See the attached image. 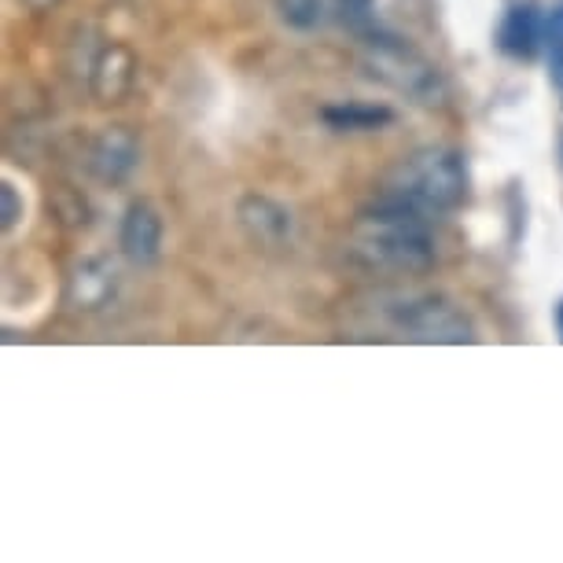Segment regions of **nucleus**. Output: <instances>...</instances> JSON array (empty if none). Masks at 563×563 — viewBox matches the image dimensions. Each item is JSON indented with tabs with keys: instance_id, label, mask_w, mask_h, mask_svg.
<instances>
[{
	"instance_id": "1",
	"label": "nucleus",
	"mask_w": 563,
	"mask_h": 563,
	"mask_svg": "<svg viewBox=\"0 0 563 563\" xmlns=\"http://www.w3.org/2000/svg\"><path fill=\"white\" fill-rule=\"evenodd\" d=\"M354 254L376 269L420 273L434 262L431 218L417 214L406 203L379 196L368 210H361L354 225Z\"/></svg>"
},
{
	"instance_id": "2",
	"label": "nucleus",
	"mask_w": 563,
	"mask_h": 563,
	"mask_svg": "<svg viewBox=\"0 0 563 563\" xmlns=\"http://www.w3.org/2000/svg\"><path fill=\"white\" fill-rule=\"evenodd\" d=\"M384 196L423 218H442L464 203L467 166L456 147H420L387 177Z\"/></svg>"
},
{
	"instance_id": "3",
	"label": "nucleus",
	"mask_w": 563,
	"mask_h": 563,
	"mask_svg": "<svg viewBox=\"0 0 563 563\" xmlns=\"http://www.w3.org/2000/svg\"><path fill=\"white\" fill-rule=\"evenodd\" d=\"M365 63L368 74L390 85L395 92H406L417 103H439L442 97V78L439 67L428 63L417 48L406 45L401 37L387 34V30H368L365 34Z\"/></svg>"
},
{
	"instance_id": "4",
	"label": "nucleus",
	"mask_w": 563,
	"mask_h": 563,
	"mask_svg": "<svg viewBox=\"0 0 563 563\" xmlns=\"http://www.w3.org/2000/svg\"><path fill=\"white\" fill-rule=\"evenodd\" d=\"M395 324L417 343H472L475 328L467 321V313L456 302L442 299V295H409L398 299V306L390 310Z\"/></svg>"
},
{
	"instance_id": "5",
	"label": "nucleus",
	"mask_w": 563,
	"mask_h": 563,
	"mask_svg": "<svg viewBox=\"0 0 563 563\" xmlns=\"http://www.w3.org/2000/svg\"><path fill=\"white\" fill-rule=\"evenodd\" d=\"M549 37V19L538 12V4H516L508 8V15L501 19V30H497V45H501L505 56L512 59H530L538 56V48L545 45Z\"/></svg>"
},
{
	"instance_id": "6",
	"label": "nucleus",
	"mask_w": 563,
	"mask_h": 563,
	"mask_svg": "<svg viewBox=\"0 0 563 563\" xmlns=\"http://www.w3.org/2000/svg\"><path fill=\"white\" fill-rule=\"evenodd\" d=\"M119 243L122 254L133 265H152L158 258V251H163V218L147 203H133L122 218Z\"/></svg>"
},
{
	"instance_id": "7",
	"label": "nucleus",
	"mask_w": 563,
	"mask_h": 563,
	"mask_svg": "<svg viewBox=\"0 0 563 563\" xmlns=\"http://www.w3.org/2000/svg\"><path fill=\"white\" fill-rule=\"evenodd\" d=\"M240 221L243 229L251 232L254 240L265 243V247H284L295 236V218L288 207L273 203L265 196H247L240 203Z\"/></svg>"
},
{
	"instance_id": "8",
	"label": "nucleus",
	"mask_w": 563,
	"mask_h": 563,
	"mask_svg": "<svg viewBox=\"0 0 563 563\" xmlns=\"http://www.w3.org/2000/svg\"><path fill=\"white\" fill-rule=\"evenodd\" d=\"M136 166V144L130 133L122 130H108L92 147V169L103 177V180H122L130 177Z\"/></svg>"
},
{
	"instance_id": "9",
	"label": "nucleus",
	"mask_w": 563,
	"mask_h": 563,
	"mask_svg": "<svg viewBox=\"0 0 563 563\" xmlns=\"http://www.w3.org/2000/svg\"><path fill=\"white\" fill-rule=\"evenodd\" d=\"M321 119L339 133H372L395 122V111L379 108V103H335V108L321 111Z\"/></svg>"
},
{
	"instance_id": "10",
	"label": "nucleus",
	"mask_w": 563,
	"mask_h": 563,
	"mask_svg": "<svg viewBox=\"0 0 563 563\" xmlns=\"http://www.w3.org/2000/svg\"><path fill=\"white\" fill-rule=\"evenodd\" d=\"M276 12L299 34H313L339 23V0H276Z\"/></svg>"
},
{
	"instance_id": "11",
	"label": "nucleus",
	"mask_w": 563,
	"mask_h": 563,
	"mask_svg": "<svg viewBox=\"0 0 563 563\" xmlns=\"http://www.w3.org/2000/svg\"><path fill=\"white\" fill-rule=\"evenodd\" d=\"M111 284H114V273L103 262H81V269L74 273V302L100 306L108 299Z\"/></svg>"
},
{
	"instance_id": "12",
	"label": "nucleus",
	"mask_w": 563,
	"mask_h": 563,
	"mask_svg": "<svg viewBox=\"0 0 563 563\" xmlns=\"http://www.w3.org/2000/svg\"><path fill=\"white\" fill-rule=\"evenodd\" d=\"M0 218H4V229H12L19 218H23V203H19L15 188L4 185L0 188Z\"/></svg>"
},
{
	"instance_id": "13",
	"label": "nucleus",
	"mask_w": 563,
	"mask_h": 563,
	"mask_svg": "<svg viewBox=\"0 0 563 563\" xmlns=\"http://www.w3.org/2000/svg\"><path fill=\"white\" fill-rule=\"evenodd\" d=\"M549 23H552V26H560V30H563V4L556 8V12H552V15H549Z\"/></svg>"
},
{
	"instance_id": "14",
	"label": "nucleus",
	"mask_w": 563,
	"mask_h": 563,
	"mask_svg": "<svg viewBox=\"0 0 563 563\" xmlns=\"http://www.w3.org/2000/svg\"><path fill=\"white\" fill-rule=\"evenodd\" d=\"M556 328H560V339H563V302L556 306Z\"/></svg>"
}]
</instances>
